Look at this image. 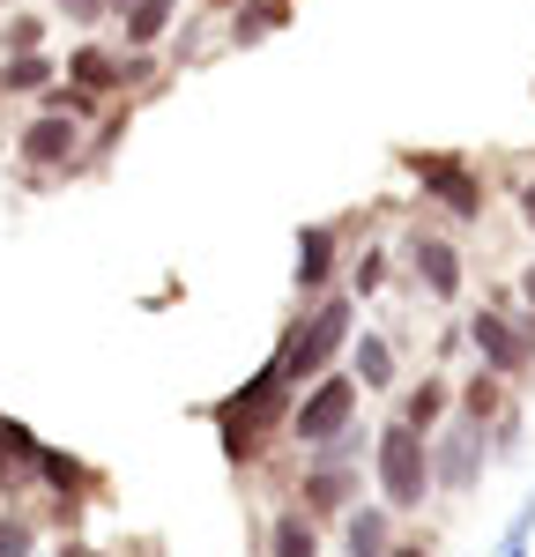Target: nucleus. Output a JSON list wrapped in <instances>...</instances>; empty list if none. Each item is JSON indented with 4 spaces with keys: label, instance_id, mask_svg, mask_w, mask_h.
Returning a JSON list of instances; mask_svg holds the SVG:
<instances>
[{
    "label": "nucleus",
    "instance_id": "nucleus-3",
    "mask_svg": "<svg viewBox=\"0 0 535 557\" xmlns=\"http://www.w3.org/2000/svg\"><path fill=\"white\" fill-rule=\"evenodd\" d=\"M364 461H372V431L364 424H350L335 446H312L306 469H298V513L320 520V528H335V520L364 498Z\"/></svg>",
    "mask_w": 535,
    "mask_h": 557
},
{
    "label": "nucleus",
    "instance_id": "nucleus-32",
    "mask_svg": "<svg viewBox=\"0 0 535 557\" xmlns=\"http://www.w3.org/2000/svg\"><path fill=\"white\" fill-rule=\"evenodd\" d=\"M513 298H521V305H528V312H535V260H528V268H521V275H513Z\"/></svg>",
    "mask_w": 535,
    "mask_h": 557
},
{
    "label": "nucleus",
    "instance_id": "nucleus-27",
    "mask_svg": "<svg viewBox=\"0 0 535 557\" xmlns=\"http://www.w3.org/2000/svg\"><path fill=\"white\" fill-rule=\"evenodd\" d=\"M484 438H490V454H498V461H513V454H521V401H506V417H498Z\"/></svg>",
    "mask_w": 535,
    "mask_h": 557
},
{
    "label": "nucleus",
    "instance_id": "nucleus-19",
    "mask_svg": "<svg viewBox=\"0 0 535 557\" xmlns=\"http://www.w3.org/2000/svg\"><path fill=\"white\" fill-rule=\"evenodd\" d=\"M178 0H134L127 15H120V30H127V52H157L164 45V30H172Z\"/></svg>",
    "mask_w": 535,
    "mask_h": 557
},
{
    "label": "nucleus",
    "instance_id": "nucleus-22",
    "mask_svg": "<svg viewBox=\"0 0 535 557\" xmlns=\"http://www.w3.org/2000/svg\"><path fill=\"white\" fill-rule=\"evenodd\" d=\"M30 469H38V438L0 417V475H30Z\"/></svg>",
    "mask_w": 535,
    "mask_h": 557
},
{
    "label": "nucleus",
    "instance_id": "nucleus-36",
    "mask_svg": "<svg viewBox=\"0 0 535 557\" xmlns=\"http://www.w3.org/2000/svg\"><path fill=\"white\" fill-rule=\"evenodd\" d=\"M52 557H83V550H52Z\"/></svg>",
    "mask_w": 535,
    "mask_h": 557
},
{
    "label": "nucleus",
    "instance_id": "nucleus-16",
    "mask_svg": "<svg viewBox=\"0 0 535 557\" xmlns=\"http://www.w3.org/2000/svg\"><path fill=\"white\" fill-rule=\"evenodd\" d=\"M268 557H327L320 520H306L298 506H275V513H268Z\"/></svg>",
    "mask_w": 535,
    "mask_h": 557
},
{
    "label": "nucleus",
    "instance_id": "nucleus-5",
    "mask_svg": "<svg viewBox=\"0 0 535 557\" xmlns=\"http://www.w3.org/2000/svg\"><path fill=\"white\" fill-rule=\"evenodd\" d=\"M401 268H409V283L432 305H461V290H469V253H461V238H453L446 223H424V215L401 231Z\"/></svg>",
    "mask_w": 535,
    "mask_h": 557
},
{
    "label": "nucleus",
    "instance_id": "nucleus-25",
    "mask_svg": "<svg viewBox=\"0 0 535 557\" xmlns=\"http://www.w3.org/2000/svg\"><path fill=\"white\" fill-rule=\"evenodd\" d=\"M8 52H45V15H8L0 23V60Z\"/></svg>",
    "mask_w": 535,
    "mask_h": 557
},
{
    "label": "nucleus",
    "instance_id": "nucleus-24",
    "mask_svg": "<svg viewBox=\"0 0 535 557\" xmlns=\"http://www.w3.org/2000/svg\"><path fill=\"white\" fill-rule=\"evenodd\" d=\"M127 127H134V104H112V112H104V127L83 141V157H89V164H97V157H112V149L127 141Z\"/></svg>",
    "mask_w": 535,
    "mask_h": 557
},
{
    "label": "nucleus",
    "instance_id": "nucleus-21",
    "mask_svg": "<svg viewBox=\"0 0 535 557\" xmlns=\"http://www.w3.org/2000/svg\"><path fill=\"white\" fill-rule=\"evenodd\" d=\"M283 23H290V0H246V8H231V45H261Z\"/></svg>",
    "mask_w": 535,
    "mask_h": 557
},
{
    "label": "nucleus",
    "instance_id": "nucleus-9",
    "mask_svg": "<svg viewBox=\"0 0 535 557\" xmlns=\"http://www.w3.org/2000/svg\"><path fill=\"white\" fill-rule=\"evenodd\" d=\"M484 454H490L484 431L461 424V417H446V424L432 431V483H439L446 498H469V491L484 483Z\"/></svg>",
    "mask_w": 535,
    "mask_h": 557
},
{
    "label": "nucleus",
    "instance_id": "nucleus-13",
    "mask_svg": "<svg viewBox=\"0 0 535 557\" xmlns=\"http://www.w3.org/2000/svg\"><path fill=\"white\" fill-rule=\"evenodd\" d=\"M350 380L364 386V394H395V380H401V349H395V335H380V327H364V335H350Z\"/></svg>",
    "mask_w": 535,
    "mask_h": 557
},
{
    "label": "nucleus",
    "instance_id": "nucleus-37",
    "mask_svg": "<svg viewBox=\"0 0 535 557\" xmlns=\"http://www.w3.org/2000/svg\"><path fill=\"white\" fill-rule=\"evenodd\" d=\"M506 557H528V550H506Z\"/></svg>",
    "mask_w": 535,
    "mask_h": 557
},
{
    "label": "nucleus",
    "instance_id": "nucleus-1",
    "mask_svg": "<svg viewBox=\"0 0 535 557\" xmlns=\"http://www.w3.org/2000/svg\"><path fill=\"white\" fill-rule=\"evenodd\" d=\"M395 164L416 178V201L439 209L446 231H476L490 209V178L476 172L469 149H395Z\"/></svg>",
    "mask_w": 535,
    "mask_h": 557
},
{
    "label": "nucleus",
    "instance_id": "nucleus-33",
    "mask_svg": "<svg viewBox=\"0 0 535 557\" xmlns=\"http://www.w3.org/2000/svg\"><path fill=\"white\" fill-rule=\"evenodd\" d=\"M387 557H432V543H424V535H401V543H395Z\"/></svg>",
    "mask_w": 535,
    "mask_h": 557
},
{
    "label": "nucleus",
    "instance_id": "nucleus-35",
    "mask_svg": "<svg viewBox=\"0 0 535 557\" xmlns=\"http://www.w3.org/2000/svg\"><path fill=\"white\" fill-rule=\"evenodd\" d=\"M127 8H134V0H112V15H127Z\"/></svg>",
    "mask_w": 535,
    "mask_h": 557
},
{
    "label": "nucleus",
    "instance_id": "nucleus-6",
    "mask_svg": "<svg viewBox=\"0 0 535 557\" xmlns=\"http://www.w3.org/2000/svg\"><path fill=\"white\" fill-rule=\"evenodd\" d=\"M357 417H364V386H357L350 372H320V380L290 401V424H283V431L312 454V446H335Z\"/></svg>",
    "mask_w": 535,
    "mask_h": 557
},
{
    "label": "nucleus",
    "instance_id": "nucleus-7",
    "mask_svg": "<svg viewBox=\"0 0 535 557\" xmlns=\"http://www.w3.org/2000/svg\"><path fill=\"white\" fill-rule=\"evenodd\" d=\"M461 343L476 349V364H484V372H498V380H521V372H535V343L513 327V312H498V305L461 312Z\"/></svg>",
    "mask_w": 535,
    "mask_h": 557
},
{
    "label": "nucleus",
    "instance_id": "nucleus-4",
    "mask_svg": "<svg viewBox=\"0 0 535 557\" xmlns=\"http://www.w3.org/2000/svg\"><path fill=\"white\" fill-rule=\"evenodd\" d=\"M372 483H380L387 513H424L439 498V483H432V438L387 417V424L372 431Z\"/></svg>",
    "mask_w": 535,
    "mask_h": 557
},
{
    "label": "nucleus",
    "instance_id": "nucleus-18",
    "mask_svg": "<svg viewBox=\"0 0 535 557\" xmlns=\"http://www.w3.org/2000/svg\"><path fill=\"white\" fill-rule=\"evenodd\" d=\"M387 283H395V253H387V246H364V253L343 260V290H350L357 305H364V298H380Z\"/></svg>",
    "mask_w": 535,
    "mask_h": 557
},
{
    "label": "nucleus",
    "instance_id": "nucleus-12",
    "mask_svg": "<svg viewBox=\"0 0 535 557\" xmlns=\"http://www.w3.org/2000/svg\"><path fill=\"white\" fill-rule=\"evenodd\" d=\"M446 417H453V372H439V364H432L424 380L409 386V394H395V424L424 431V438H432Z\"/></svg>",
    "mask_w": 535,
    "mask_h": 557
},
{
    "label": "nucleus",
    "instance_id": "nucleus-17",
    "mask_svg": "<svg viewBox=\"0 0 535 557\" xmlns=\"http://www.w3.org/2000/svg\"><path fill=\"white\" fill-rule=\"evenodd\" d=\"M67 83L89 89V97H120V52H104V45H75V52H67Z\"/></svg>",
    "mask_w": 535,
    "mask_h": 557
},
{
    "label": "nucleus",
    "instance_id": "nucleus-20",
    "mask_svg": "<svg viewBox=\"0 0 535 557\" xmlns=\"http://www.w3.org/2000/svg\"><path fill=\"white\" fill-rule=\"evenodd\" d=\"M52 83H60V67H52L45 52H8V60H0V89H8V97H45Z\"/></svg>",
    "mask_w": 535,
    "mask_h": 557
},
{
    "label": "nucleus",
    "instance_id": "nucleus-8",
    "mask_svg": "<svg viewBox=\"0 0 535 557\" xmlns=\"http://www.w3.org/2000/svg\"><path fill=\"white\" fill-rule=\"evenodd\" d=\"M290 401H298V386L283 380V364L268 357L261 372H253V380L238 386L231 401H216L209 417H216V424H246V431H261V438H268L275 424H290Z\"/></svg>",
    "mask_w": 535,
    "mask_h": 557
},
{
    "label": "nucleus",
    "instance_id": "nucleus-34",
    "mask_svg": "<svg viewBox=\"0 0 535 557\" xmlns=\"http://www.w3.org/2000/svg\"><path fill=\"white\" fill-rule=\"evenodd\" d=\"M209 8H216V15H231V8H246V0H209Z\"/></svg>",
    "mask_w": 535,
    "mask_h": 557
},
{
    "label": "nucleus",
    "instance_id": "nucleus-29",
    "mask_svg": "<svg viewBox=\"0 0 535 557\" xmlns=\"http://www.w3.org/2000/svg\"><path fill=\"white\" fill-rule=\"evenodd\" d=\"M157 83V60L149 52H120V89H149Z\"/></svg>",
    "mask_w": 535,
    "mask_h": 557
},
{
    "label": "nucleus",
    "instance_id": "nucleus-2",
    "mask_svg": "<svg viewBox=\"0 0 535 557\" xmlns=\"http://www.w3.org/2000/svg\"><path fill=\"white\" fill-rule=\"evenodd\" d=\"M357 335V298L350 290H327V298H312L283 335H275V364H283V380L306 394L320 372H335V357L350 349Z\"/></svg>",
    "mask_w": 535,
    "mask_h": 557
},
{
    "label": "nucleus",
    "instance_id": "nucleus-30",
    "mask_svg": "<svg viewBox=\"0 0 535 557\" xmlns=\"http://www.w3.org/2000/svg\"><path fill=\"white\" fill-rule=\"evenodd\" d=\"M60 15H67V23H104V15H112V0H60Z\"/></svg>",
    "mask_w": 535,
    "mask_h": 557
},
{
    "label": "nucleus",
    "instance_id": "nucleus-28",
    "mask_svg": "<svg viewBox=\"0 0 535 557\" xmlns=\"http://www.w3.org/2000/svg\"><path fill=\"white\" fill-rule=\"evenodd\" d=\"M30 543H38L30 513H0V557H30Z\"/></svg>",
    "mask_w": 535,
    "mask_h": 557
},
{
    "label": "nucleus",
    "instance_id": "nucleus-11",
    "mask_svg": "<svg viewBox=\"0 0 535 557\" xmlns=\"http://www.w3.org/2000/svg\"><path fill=\"white\" fill-rule=\"evenodd\" d=\"M15 157H23L30 172H67V164L83 157V120H67V112H38L30 127L15 134Z\"/></svg>",
    "mask_w": 535,
    "mask_h": 557
},
{
    "label": "nucleus",
    "instance_id": "nucleus-15",
    "mask_svg": "<svg viewBox=\"0 0 535 557\" xmlns=\"http://www.w3.org/2000/svg\"><path fill=\"white\" fill-rule=\"evenodd\" d=\"M395 520H401V513H387V506H364V498H357L350 513L335 520V528H343V557H387V550L401 543Z\"/></svg>",
    "mask_w": 535,
    "mask_h": 557
},
{
    "label": "nucleus",
    "instance_id": "nucleus-14",
    "mask_svg": "<svg viewBox=\"0 0 535 557\" xmlns=\"http://www.w3.org/2000/svg\"><path fill=\"white\" fill-rule=\"evenodd\" d=\"M506 401H513V380H498V372H469V380H453V417L461 424H476V431H490L498 417H506Z\"/></svg>",
    "mask_w": 535,
    "mask_h": 557
},
{
    "label": "nucleus",
    "instance_id": "nucleus-23",
    "mask_svg": "<svg viewBox=\"0 0 535 557\" xmlns=\"http://www.w3.org/2000/svg\"><path fill=\"white\" fill-rule=\"evenodd\" d=\"M38 475L52 483V491H60V498H67V506H75V491L89 483L83 461H75V454H52V446H38Z\"/></svg>",
    "mask_w": 535,
    "mask_h": 557
},
{
    "label": "nucleus",
    "instance_id": "nucleus-26",
    "mask_svg": "<svg viewBox=\"0 0 535 557\" xmlns=\"http://www.w3.org/2000/svg\"><path fill=\"white\" fill-rule=\"evenodd\" d=\"M216 438H223V461H231V469H253V461H261V431H246V424H216Z\"/></svg>",
    "mask_w": 535,
    "mask_h": 557
},
{
    "label": "nucleus",
    "instance_id": "nucleus-31",
    "mask_svg": "<svg viewBox=\"0 0 535 557\" xmlns=\"http://www.w3.org/2000/svg\"><path fill=\"white\" fill-rule=\"evenodd\" d=\"M513 209H521V223L535 231V172H521V178H513Z\"/></svg>",
    "mask_w": 535,
    "mask_h": 557
},
{
    "label": "nucleus",
    "instance_id": "nucleus-10",
    "mask_svg": "<svg viewBox=\"0 0 535 557\" xmlns=\"http://www.w3.org/2000/svg\"><path fill=\"white\" fill-rule=\"evenodd\" d=\"M335 283H343V223H306L298 231V260H290V290H298V305H312Z\"/></svg>",
    "mask_w": 535,
    "mask_h": 557
}]
</instances>
